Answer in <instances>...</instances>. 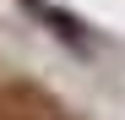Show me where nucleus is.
Returning <instances> with one entry per match:
<instances>
[{
	"mask_svg": "<svg viewBox=\"0 0 125 120\" xmlns=\"http://www.w3.org/2000/svg\"><path fill=\"white\" fill-rule=\"evenodd\" d=\"M0 109H11V115H60V104L49 93H38L33 82H0Z\"/></svg>",
	"mask_w": 125,
	"mask_h": 120,
	"instance_id": "obj_1",
	"label": "nucleus"
},
{
	"mask_svg": "<svg viewBox=\"0 0 125 120\" xmlns=\"http://www.w3.org/2000/svg\"><path fill=\"white\" fill-rule=\"evenodd\" d=\"M38 120H65V115H38Z\"/></svg>",
	"mask_w": 125,
	"mask_h": 120,
	"instance_id": "obj_2",
	"label": "nucleus"
}]
</instances>
